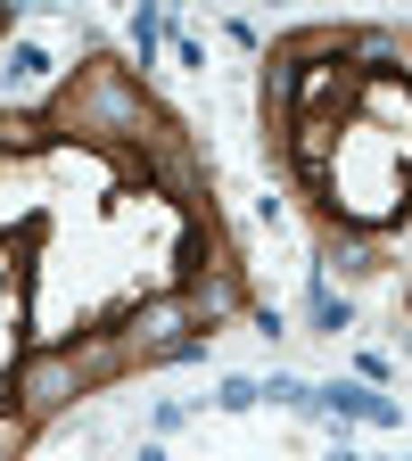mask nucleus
Wrapping results in <instances>:
<instances>
[{
	"label": "nucleus",
	"instance_id": "1",
	"mask_svg": "<svg viewBox=\"0 0 412 461\" xmlns=\"http://www.w3.org/2000/svg\"><path fill=\"white\" fill-rule=\"evenodd\" d=\"M314 403H322V412H338V420H363V429H396V420H404L396 403L371 395V387H314Z\"/></svg>",
	"mask_w": 412,
	"mask_h": 461
},
{
	"label": "nucleus",
	"instance_id": "2",
	"mask_svg": "<svg viewBox=\"0 0 412 461\" xmlns=\"http://www.w3.org/2000/svg\"><path fill=\"white\" fill-rule=\"evenodd\" d=\"M9 83H17V91H33V83H50V50H33V41H17V50H9Z\"/></svg>",
	"mask_w": 412,
	"mask_h": 461
},
{
	"label": "nucleus",
	"instance_id": "3",
	"mask_svg": "<svg viewBox=\"0 0 412 461\" xmlns=\"http://www.w3.org/2000/svg\"><path fill=\"white\" fill-rule=\"evenodd\" d=\"M314 321H322L330 338H338L346 321H355V313H346V297H330V288H322V272H314Z\"/></svg>",
	"mask_w": 412,
	"mask_h": 461
},
{
	"label": "nucleus",
	"instance_id": "4",
	"mask_svg": "<svg viewBox=\"0 0 412 461\" xmlns=\"http://www.w3.org/2000/svg\"><path fill=\"white\" fill-rule=\"evenodd\" d=\"M256 395H264L256 379H223V387H215V403H223V412H248V403H256Z\"/></svg>",
	"mask_w": 412,
	"mask_h": 461
},
{
	"label": "nucleus",
	"instance_id": "5",
	"mask_svg": "<svg viewBox=\"0 0 412 461\" xmlns=\"http://www.w3.org/2000/svg\"><path fill=\"white\" fill-rule=\"evenodd\" d=\"M264 395H272V403H314V387H306V379H288V371H272Z\"/></svg>",
	"mask_w": 412,
	"mask_h": 461
},
{
	"label": "nucleus",
	"instance_id": "6",
	"mask_svg": "<svg viewBox=\"0 0 412 461\" xmlns=\"http://www.w3.org/2000/svg\"><path fill=\"white\" fill-rule=\"evenodd\" d=\"M157 33H165V25H157V9H141V17H133V41H141V67H149V50H157Z\"/></svg>",
	"mask_w": 412,
	"mask_h": 461
}]
</instances>
